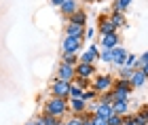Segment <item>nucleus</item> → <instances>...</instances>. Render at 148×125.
Listing matches in <instances>:
<instances>
[{
    "mask_svg": "<svg viewBox=\"0 0 148 125\" xmlns=\"http://www.w3.org/2000/svg\"><path fill=\"white\" fill-rule=\"evenodd\" d=\"M146 81H148V76L142 72V68H133V74H131V78H129L131 87H133V89H142L144 85H146Z\"/></svg>",
    "mask_w": 148,
    "mask_h": 125,
    "instance_id": "f8f14e48",
    "label": "nucleus"
},
{
    "mask_svg": "<svg viewBox=\"0 0 148 125\" xmlns=\"http://www.w3.org/2000/svg\"><path fill=\"white\" fill-rule=\"evenodd\" d=\"M133 2V0H114V4H112V11H121V13H125L127 9H129V4Z\"/></svg>",
    "mask_w": 148,
    "mask_h": 125,
    "instance_id": "5701e85b",
    "label": "nucleus"
},
{
    "mask_svg": "<svg viewBox=\"0 0 148 125\" xmlns=\"http://www.w3.org/2000/svg\"><path fill=\"white\" fill-rule=\"evenodd\" d=\"M42 110H45V113H49V115H55V117H59V119H64L66 115H70L68 100H64V98H55V95H51L49 100L45 102Z\"/></svg>",
    "mask_w": 148,
    "mask_h": 125,
    "instance_id": "f257e3e1",
    "label": "nucleus"
},
{
    "mask_svg": "<svg viewBox=\"0 0 148 125\" xmlns=\"http://www.w3.org/2000/svg\"><path fill=\"white\" fill-rule=\"evenodd\" d=\"M80 2H85V4H91V2H99V0H80Z\"/></svg>",
    "mask_w": 148,
    "mask_h": 125,
    "instance_id": "ea45409f",
    "label": "nucleus"
},
{
    "mask_svg": "<svg viewBox=\"0 0 148 125\" xmlns=\"http://www.w3.org/2000/svg\"><path fill=\"white\" fill-rule=\"evenodd\" d=\"M78 60L85 62V64H95V62L99 60V45H97V43H91L89 47H87L83 53L78 55Z\"/></svg>",
    "mask_w": 148,
    "mask_h": 125,
    "instance_id": "0eeeda50",
    "label": "nucleus"
},
{
    "mask_svg": "<svg viewBox=\"0 0 148 125\" xmlns=\"http://www.w3.org/2000/svg\"><path fill=\"white\" fill-rule=\"evenodd\" d=\"M142 72H144L146 76H148V64H144V66H142Z\"/></svg>",
    "mask_w": 148,
    "mask_h": 125,
    "instance_id": "58836bf2",
    "label": "nucleus"
},
{
    "mask_svg": "<svg viewBox=\"0 0 148 125\" xmlns=\"http://www.w3.org/2000/svg\"><path fill=\"white\" fill-rule=\"evenodd\" d=\"M97 34H112V32H119L116 30V25L112 23V19H110V15L108 13H102V15L97 17Z\"/></svg>",
    "mask_w": 148,
    "mask_h": 125,
    "instance_id": "423d86ee",
    "label": "nucleus"
},
{
    "mask_svg": "<svg viewBox=\"0 0 148 125\" xmlns=\"http://www.w3.org/2000/svg\"><path fill=\"white\" fill-rule=\"evenodd\" d=\"M34 125H45V121H42V119L38 117V119H34Z\"/></svg>",
    "mask_w": 148,
    "mask_h": 125,
    "instance_id": "4c0bfd02",
    "label": "nucleus"
},
{
    "mask_svg": "<svg viewBox=\"0 0 148 125\" xmlns=\"http://www.w3.org/2000/svg\"><path fill=\"white\" fill-rule=\"evenodd\" d=\"M99 49H114L116 45H121V36L119 32H112V34H99Z\"/></svg>",
    "mask_w": 148,
    "mask_h": 125,
    "instance_id": "1a4fd4ad",
    "label": "nucleus"
},
{
    "mask_svg": "<svg viewBox=\"0 0 148 125\" xmlns=\"http://www.w3.org/2000/svg\"><path fill=\"white\" fill-rule=\"evenodd\" d=\"M49 93L51 95H55V98H64V100H68V95H70V83H66L62 81V78H53L51 85H49Z\"/></svg>",
    "mask_w": 148,
    "mask_h": 125,
    "instance_id": "20e7f679",
    "label": "nucleus"
},
{
    "mask_svg": "<svg viewBox=\"0 0 148 125\" xmlns=\"http://www.w3.org/2000/svg\"><path fill=\"white\" fill-rule=\"evenodd\" d=\"M131 74H133V68H131V66L123 64V66L119 68V78H127V81H129V78H131Z\"/></svg>",
    "mask_w": 148,
    "mask_h": 125,
    "instance_id": "393cba45",
    "label": "nucleus"
},
{
    "mask_svg": "<svg viewBox=\"0 0 148 125\" xmlns=\"http://www.w3.org/2000/svg\"><path fill=\"white\" fill-rule=\"evenodd\" d=\"M62 62L70 64V66H76L80 60H78V53H72V51H62Z\"/></svg>",
    "mask_w": 148,
    "mask_h": 125,
    "instance_id": "4be33fe9",
    "label": "nucleus"
},
{
    "mask_svg": "<svg viewBox=\"0 0 148 125\" xmlns=\"http://www.w3.org/2000/svg\"><path fill=\"white\" fill-rule=\"evenodd\" d=\"M74 76H76L74 66L66 64V62H59V66H57V78H62V81H66V83H72Z\"/></svg>",
    "mask_w": 148,
    "mask_h": 125,
    "instance_id": "9d476101",
    "label": "nucleus"
},
{
    "mask_svg": "<svg viewBox=\"0 0 148 125\" xmlns=\"http://www.w3.org/2000/svg\"><path fill=\"white\" fill-rule=\"evenodd\" d=\"M95 36H97V28H85V34H83V41H91V43H95Z\"/></svg>",
    "mask_w": 148,
    "mask_h": 125,
    "instance_id": "a878e982",
    "label": "nucleus"
},
{
    "mask_svg": "<svg viewBox=\"0 0 148 125\" xmlns=\"http://www.w3.org/2000/svg\"><path fill=\"white\" fill-rule=\"evenodd\" d=\"M78 9H80L78 0H64V4L59 6V13H62V17H64V19H70Z\"/></svg>",
    "mask_w": 148,
    "mask_h": 125,
    "instance_id": "9b49d317",
    "label": "nucleus"
},
{
    "mask_svg": "<svg viewBox=\"0 0 148 125\" xmlns=\"http://www.w3.org/2000/svg\"><path fill=\"white\" fill-rule=\"evenodd\" d=\"M95 115L104 117V119H108L110 115H114V108H112V104H108V102H99V100H97V108H95Z\"/></svg>",
    "mask_w": 148,
    "mask_h": 125,
    "instance_id": "f3484780",
    "label": "nucleus"
},
{
    "mask_svg": "<svg viewBox=\"0 0 148 125\" xmlns=\"http://www.w3.org/2000/svg\"><path fill=\"white\" fill-rule=\"evenodd\" d=\"M64 125H83V117L80 115H70L68 119L64 121Z\"/></svg>",
    "mask_w": 148,
    "mask_h": 125,
    "instance_id": "c756f323",
    "label": "nucleus"
},
{
    "mask_svg": "<svg viewBox=\"0 0 148 125\" xmlns=\"http://www.w3.org/2000/svg\"><path fill=\"white\" fill-rule=\"evenodd\" d=\"M68 21H74V23H80V25H87V21H89V15H87L85 9H78L74 15L68 19Z\"/></svg>",
    "mask_w": 148,
    "mask_h": 125,
    "instance_id": "aec40b11",
    "label": "nucleus"
},
{
    "mask_svg": "<svg viewBox=\"0 0 148 125\" xmlns=\"http://www.w3.org/2000/svg\"><path fill=\"white\" fill-rule=\"evenodd\" d=\"M125 64H127V66H131V68H138V55H136V53H127Z\"/></svg>",
    "mask_w": 148,
    "mask_h": 125,
    "instance_id": "473e14b6",
    "label": "nucleus"
},
{
    "mask_svg": "<svg viewBox=\"0 0 148 125\" xmlns=\"http://www.w3.org/2000/svg\"><path fill=\"white\" fill-rule=\"evenodd\" d=\"M127 53H129V51H127L123 45H116V47L112 49V64L121 68V66L125 64V60H127Z\"/></svg>",
    "mask_w": 148,
    "mask_h": 125,
    "instance_id": "4468645a",
    "label": "nucleus"
},
{
    "mask_svg": "<svg viewBox=\"0 0 148 125\" xmlns=\"http://www.w3.org/2000/svg\"><path fill=\"white\" fill-rule=\"evenodd\" d=\"M68 98H83V89L76 83H70V95Z\"/></svg>",
    "mask_w": 148,
    "mask_h": 125,
    "instance_id": "7c9ffc66",
    "label": "nucleus"
},
{
    "mask_svg": "<svg viewBox=\"0 0 148 125\" xmlns=\"http://www.w3.org/2000/svg\"><path fill=\"white\" fill-rule=\"evenodd\" d=\"M131 117H133V123L136 125H148V106H142L136 115H131Z\"/></svg>",
    "mask_w": 148,
    "mask_h": 125,
    "instance_id": "6ab92c4d",
    "label": "nucleus"
},
{
    "mask_svg": "<svg viewBox=\"0 0 148 125\" xmlns=\"http://www.w3.org/2000/svg\"><path fill=\"white\" fill-rule=\"evenodd\" d=\"M129 98H127V100H114L112 102V108H114V113L116 115H121V117H125L127 113H129Z\"/></svg>",
    "mask_w": 148,
    "mask_h": 125,
    "instance_id": "dca6fc26",
    "label": "nucleus"
},
{
    "mask_svg": "<svg viewBox=\"0 0 148 125\" xmlns=\"http://www.w3.org/2000/svg\"><path fill=\"white\" fill-rule=\"evenodd\" d=\"M97 100H99V102H108V104H112V102H114V93H112V89L102 91V93L97 95Z\"/></svg>",
    "mask_w": 148,
    "mask_h": 125,
    "instance_id": "c85d7f7f",
    "label": "nucleus"
},
{
    "mask_svg": "<svg viewBox=\"0 0 148 125\" xmlns=\"http://www.w3.org/2000/svg\"><path fill=\"white\" fill-rule=\"evenodd\" d=\"M83 49V36H70L66 34L62 41V51H72V53H80Z\"/></svg>",
    "mask_w": 148,
    "mask_h": 125,
    "instance_id": "39448f33",
    "label": "nucleus"
},
{
    "mask_svg": "<svg viewBox=\"0 0 148 125\" xmlns=\"http://www.w3.org/2000/svg\"><path fill=\"white\" fill-rule=\"evenodd\" d=\"M85 28H87V25L68 21V23H66V28H64V32H66V34H70V36H83L85 34Z\"/></svg>",
    "mask_w": 148,
    "mask_h": 125,
    "instance_id": "2eb2a0df",
    "label": "nucleus"
},
{
    "mask_svg": "<svg viewBox=\"0 0 148 125\" xmlns=\"http://www.w3.org/2000/svg\"><path fill=\"white\" fill-rule=\"evenodd\" d=\"M110 19H112V23L116 25V30H121V28H125V23H127V19H125V13H121V11H112L110 9Z\"/></svg>",
    "mask_w": 148,
    "mask_h": 125,
    "instance_id": "a211bd4d",
    "label": "nucleus"
},
{
    "mask_svg": "<svg viewBox=\"0 0 148 125\" xmlns=\"http://www.w3.org/2000/svg\"><path fill=\"white\" fill-rule=\"evenodd\" d=\"M144 64H148V51H144L142 55H138V68H142Z\"/></svg>",
    "mask_w": 148,
    "mask_h": 125,
    "instance_id": "72a5a7b5",
    "label": "nucleus"
},
{
    "mask_svg": "<svg viewBox=\"0 0 148 125\" xmlns=\"http://www.w3.org/2000/svg\"><path fill=\"white\" fill-rule=\"evenodd\" d=\"M112 85H114V76L110 74H106V72H102V74H95L91 78V87L97 91V93H102V91H108L112 89Z\"/></svg>",
    "mask_w": 148,
    "mask_h": 125,
    "instance_id": "7ed1b4c3",
    "label": "nucleus"
},
{
    "mask_svg": "<svg viewBox=\"0 0 148 125\" xmlns=\"http://www.w3.org/2000/svg\"><path fill=\"white\" fill-rule=\"evenodd\" d=\"M121 125H136V123H133V117L127 113V115L123 117V123H121Z\"/></svg>",
    "mask_w": 148,
    "mask_h": 125,
    "instance_id": "c9c22d12",
    "label": "nucleus"
},
{
    "mask_svg": "<svg viewBox=\"0 0 148 125\" xmlns=\"http://www.w3.org/2000/svg\"><path fill=\"white\" fill-rule=\"evenodd\" d=\"M91 121H93V125H106V119H104V117H99V115H95V113H93Z\"/></svg>",
    "mask_w": 148,
    "mask_h": 125,
    "instance_id": "f704fd0d",
    "label": "nucleus"
},
{
    "mask_svg": "<svg viewBox=\"0 0 148 125\" xmlns=\"http://www.w3.org/2000/svg\"><path fill=\"white\" fill-rule=\"evenodd\" d=\"M68 106H70V115H83L87 110V102L83 98H68Z\"/></svg>",
    "mask_w": 148,
    "mask_h": 125,
    "instance_id": "ddd939ff",
    "label": "nucleus"
},
{
    "mask_svg": "<svg viewBox=\"0 0 148 125\" xmlns=\"http://www.w3.org/2000/svg\"><path fill=\"white\" fill-rule=\"evenodd\" d=\"M97 95H99V93H97V91L93 89V87H89V89H85V91H83V100H85L87 104H89V102H95V100H97Z\"/></svg>",
    "mask_w": 148,
    "mask_h": 125,
    "instance_id": "b1692460",
    "label": "nucleus"
},
{
    "mask_svg": "<svg viewBox=\"0 0 148 125\" xmlns=\"http://www.w3.org/2000/svg\"><path fill=\"white\" fill-rule=\"evenodd\" d=\"M40 119L45 121V125H64V119H59L55 115H49V113H45V110H42V115H40Z\"/></svg>",
    "mask_w": 148,
    "mask_h": 125,
    "instance_id": "412c9836",
    "label": "nucleus"
},
{
    "mask_svg": "<svg viewBox=\"0 0 148 125\" xmlns=\"http://www.w3.org/2000/svg\"><path fill=\"white\" fill-rule=\"evenodd\" d=\"M25 125H34V121H30V123H25Z\"/></svg>",
    "mask_w": 148,
    "mask_h": 125,
    "instance_id": "79ce46f5",
    "label": "nucleus"
},
{
    "mask_svg": "<svg viewBox=\"0 0 148 125\" xmlns=\"http://www.w3.org/2000/svg\"><path fill=\"white\" fill-rule=\"evenodd\" d=\"M83 125H93V121L89 119V121H83Z\"/></svg>",
    "mask_w": 148,
    "mask_h": 125,
    "instance_id": "a19ab883",
    "label": "nucleus"
},
{
    "mask_svg": "<svg viewBox=\"0 0 148 125\" xmlns=\"http://www.w3.org/2000/svg\"><path fill=\"white\" fill-rule=\"evenodd\" d=\"M131 83L127 78H114V85H112V93H114V100H127L131 95Z\"/></svg>",
    "mask_w": 148,
    "mask_h": 125,
    "instance_id": "f03ea898",
    "label": "nucleus"
},
{
    "mask_svg": "<svg viewBox=\"0 0 148 125\" xmlns=\"http://www.w3.org/2000/svg\"><path fill=\"white\" fill-rule=\"evenodd\" d=\"M74 72H76V76H83V78H93L97 74V68L95 64H85V62H78L74 66Z\"/></svg>",
    "mask_w": 148,
    "mask_h": 125,
    "instance_id": "6e6552de",
    "label": "nucleus"
},
{
    "mask_svg": "<svg viewBox=\"0 0 148 125\" xmlns=\"http://www.w3.org/2000/svg\"><path fill=\"white\" fill-rule=\"evenodd\" d=\"M51 4H53V6H62L64 0H51Z\"/></svg>",
    "mask_w": 148,
    "mask_h": 125,
    "instance_id": "e433bc0d",
    "label": "nucleus"
},
{
    "mask_svg": "<svg viewBox=\"0 0 148 125\" xmlns=\"http://www.w3.org/2000/svg\"><path fill=\"white\" fill-rule=\"evenodd\" d=\"M72 83H76L83 91L91 87V78H83V76H74V81H72Z\"/></svg>",
    "mask_w": 148,
    "mask_h": 125,
    "instance_id": "cd10ccee",
    "label": "nucleus"
},
{
    "mask_svg": "<svg viewBox=\"0 0 148 125\" xmlns=\"http://www.w3.org/2000/svg\"><path fill=\"white\" fill-rule=\"evenodd\" d=\"M121 123H123V117H121V115H116V113H114V115H110L108 119H106V125H121Z\"/></svg>",
    "mask_w": 148,
    "mask_h": 125,
    "instance_id": "2f4dec72",
    "label": "nucleus"
},
{
    "mask_svg": "<svg viewBox=\"0 0 148 125\" xmlns=\"http://www.w3.org/2000/svg\"><path fill=\"white\" fill-rule=\"evenodd\" d=\"M99 62L112 64V49H99Z\"/></svg>",
    "mask_w": 148,
    "mask_h": 125,
    "instance_id": "bb28decb",
    "label": "nucleus"
}]
</instances>
